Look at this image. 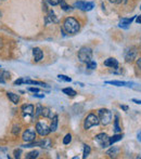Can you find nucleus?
Returning a JSON list of instances; mask_svg holds the SVG:
<instances>
[{
	"mask_svg": "<svg viewBox=\"0 0 141 159\" xmlns=\"http://www.w3.org/2000/svg\"><path fill=\"white\" fill-rule=\"evenodd\" d=\"M63 27H64L65 32L67 34H72L75 35L79 32L80 29V24L78 23L77 20H75L74 17H66L63 23Z\"/></svg>",
	"mask_w": 141,
	"mask_h": 159,
	"instance_id": "obj_1",
	"label": "nucleus"
},
{
	"mask_svg": "<svg viewBox=\"0 0 141 159\" xmlns=\"http://www.w3.org/2000/svg\"><path fill=\"white\" fill-rule=\"evenodd\" d=\"M92 59V50L88 47H83L78 51V60L81 63H88Z\"/></svg>",
	"mask_w": 141,
	"mask_h": 159,
	"instance_id": "obj_2",
	"label": "nucleus"
},
{
	"mask_svg": "<svg viewBox=\"0 0 141 159\" xmlns=\"http://www.w3.org/2000/svg\"><path fill=\"white\" fill-rule=\"evenodd\" d=\"M99 114V120L103 126H108V124H111L112 121V112L106 109V108H101L98 112Z\"/></svg>",
	"mask_w": 141,
	"mask_h": 159,
	"instance_id": "obj_3",
	"label": "nucleus"
},
{
	"mask_svg": "<svg viewBox=\"0 0 141 159\" xmlns=\"http://www.w3.org/2000/svg\"><path fill=\"white\" fill-rule=\"evenodd\" d=\"M99 124H100L99 117H98L96 114L91 113V114H89V115L86 117V119H85V121H84V129L88 130V129H90L91 127L98 126Z\"/></svg>",
	"mask_w": 141,
	"mask_h": 159,
	"instance_id": "obj_4",
	"label": "nucleus"
},
{
	"mask_svg": "<svg viewBox=\"0 0 141 159\" xmlns=\"http://www.w3.org/2000/svg\"><path fill=\"white\" fill-rule=\"evenodd\" d=\"M96 142L103 148L108 147L110 146V136L105 133H100V134L96 135Z\"/></svg>",
	"mask_w": 141,
	"mask_h": 159,
	"instance_id": "obj_5",
	"label": "nucleus"
},
{
	"mask_svg": "<svg viewBox=\"0 0 141 159\" xmlns=\"http://www.w3.org/2000/svg\"><path fill=\"white\" fill-rule=\"evenodd\" d=\"M36 132L40 135V136H46V135H48L51 131H50V128H49L45 122L39 121L36 124Z\"/></svg>",
	"mask_w": 141,
	"mask_h": 159,
	"instance_id": "obj_6",
	"label": "nucleus"
},
{
	"mask_svg": "<svg viewBox=\"0 0 141 159\" xmlns=\"http://www.w3.org/2000/svg\"><path fill=\"white\" fill-rule=\"evenodd\" d=\"M74 8L80 9L83 11H91L95 8V3L93 2H87V1H76L74 3Z\"/></svg>",
	"mask_w": 141,
	"mask_h": 159,
	"instance_id": "obj_7",
	"label": "nucleus"
},
{
	"mask_svg": "<svg viewBox=\"0 0 141 159\" xmlns=\"http://www.w3.org/2000/svg\"><path fill=\"white\" fill-rule=\"evenodd\" d=\"M22 138L25 142L27 143H30V142H34L36 138V131L34 129H27L26 131H24L23 135H22Z\"/></svg>",
	"mask_w": 141,
	"mask_h": 159,
	"instance_id": "obj_8",
	"label": "nucleus"
},
{
	"mask_svg": "<svg viewBox=\"0 0 141 159\" xmlns=\"http://www.w3.org/2000/svg\"><path fill=\"white\" fill-rule=\"evenodd\" d=\"M137 54H138V51L136 48H130V50H128L126 52V55H125V60L127 63H131L133 62L137 57Z\"/></svg>",
	"mask_w": 141,
	"mask_h": 159,
	"instance_id": "obj_9",
	"label": "nucleus"
},
{
	"mask_svg": "<svg viewBox=\"0 0 141 159\" xmlns=\"http://www.w3.org/2000/svg\"><path fill=\"white\" fill-rule=\"evenodd\" d=\"M33 55H34L35 62H40L43 57V52L40 48H34L33 49Z\"/></svg>",
	"mask_w": 141,
	"mask_h": 159,
	"instance_id": "obj_10",
	"label": "nucleus"
},
{
	"mask_svg": "<svg viewBox=\"0 0 141 159\" xmlns=\"http://www.w3.org/2000/svg\"><path fill=\"white\" fill-rule=\"evenodd\" d=\"M103 64L108 66V67H111V68H118V62H117L116 59H114V57H110V59L105 60Z\"/></svg>",
	"mask_w": 141,
	"mask_h": 159,
	"instance_id": "obj_11",
	"label": "nucleus"
},
{
	"mask_svg": "<svg viewBox=\"0 0 141 159\" xmlns=\"http://www.w3.org/2000/svg\"><path fill=\"white\" fill-rule=\"evenodd\" d=\"M106 84H113L116 87H133V82H125V81H119V80H112V81H106Z\"/></svg>",
	"mask_w": 141,
	"mask_h": 159,
	"instance_id": "obj_12",
	"label": "nucleus"
},
{
	"mask_svg": "<svg viewBox=\"0 0 141 159\" xmlns=\"http://www.w3.org/2000/svg\"><path fill=\"white\" fill-rule=\"evenodd\" d=\"M133 20H135V16H133V17H130V19H122L121 21H119V27L127 28V27L133 23Z\"/></svg>",
	"mask_w": 141,
	"mask_h": 159,
	"instance_id": "obj_13",
	"label": "nucleus"
},
{
	"mask_svg": "<svg viewBox=\"0 0 141 159\" xmlns=\"http://www.w3.org/2000/svg\"><path fill=\"white\" fill-rule=\"evenodd\" d=\"M22 112H23L24 115H33V113H34V105H32V104L24 105L22 107Z\"/></svg>",
	"mask_w": 141,
	"mask_h": 159,
	"instance_id": "obj_14",
	"label": "nucleus"
},
{
	"mask_svg": "<svg viewBox=\"0 0 141 159\" xmlns=\"http://www.w3.org/2000/svg\"><path fill=\"white\" fill-rule=\"evenodd\" d=\"M7 95H8L9 100H10L12 103H14V104H17V103L20 102V96L17 94H15V93H12V92H8V93H7Z\"/></svg>",
	"mask_w": 141,
	"mask_h": 159,
	"instance_id": "obj_15",
	"label": "nucleus"
},
{
	"mask_svg": "<svg viewBox=\"0 0 141 159\" xmlns=\"http://www.w3.org/2000/svg\"><path fill=\"white\" fill-rule=\"evenodd\" d=\"M41 115H42L43 117H46V118H51V119L53 118V116H54L53 113H52V111L49 107H43Z\"/></svg>",
	"mask_w": 141,
	"mask_h": 159,
	"instance_id": "obj_16",
	"label": "nucleus"
},
{
	"mask_svg": "<svg viewBox=\"0 0 141 159\" xmlns=\"http://www.w3.org/2000/svg\"><path fill=\"white\" fill-rule=\"evenodd\" d=\"M49 22H53V23H58V22H59L57 19V16L54 15V13L52 11H50L49 15L46 16V24H49Z\"/></svg>",
	"mask_w": 141,
	"mask_h": 159,
	"instance_id": "obj_17",
	"label": "nucleus"
},
{
	"mask_svg": "<svg viewBox=\"0 0 141 159\" xmlns=\"http://www.w3.org/2000/svg\"><path fill=\"white\" fill-rule=\"evenodd\" d=\"M49 128H50V131H51V132H54V131L58 129V116H53L51 124H50V127Z\"/></svg>",
	"mask_w": 141,
	"mask_h": 159,
	"instance_id": "obj_18",
	"label": "nucleus"
},
{
	"mask_svg": "<svg viewBox=\"0 0 141 159\" xmlns=\"http://www.w3.org/2000/svg\"><path fill=\"white\" fill-rule=\"evenodd\" d=\"M24 84H36V86H41V87H48L46 84H43V82H41V81L28 80V79H24Z\"/></svg>",
	"mask_w": 141,
	"mask_h": 159,
	"instance_id": "obj_19",
	"label": "nucleus"
},
{
	"mask_svg": "<svg viewBox=\"0 0 141 159\" xmlns=\"http://www.w3.org/2000/svg\"><path fill=\"white\" fill-rule=\"evenodd\" d=\"M118 151H119L118 147H115V146H113V147H111V148L106 151V155H108L110 157H114L115 155H117V153H118Z\"/></svg>",
	"mask_w": 141,
	"mask_h": 159,
	"instance_id": "obj_20",
	"label": "nucleus"
},
{
	"mask_svg": "<svg viewBox=\"0 0 141 159\" xmlns=\"http://www.w3.org/2000/svg\"><path fill=\"white\" fill-rule=\"evenodd\" d=\"M62 91L64 94L68 95V96H75V95L77 94L75 90H73L72 88H65V89H63Z\"/></svg>",
	"mask_w": 141,
	"mask_h": 159,
	"instance_id": "obj_21",
	"label": "nucleus"
},
{
	"mask_svg": "<svg viewBox=\"0 0 141 159\" xmlns=\"http://www.w3.org/2000/svg\"><path fill=\"white\" fill-rule=\"evenodd\" d=\"M122 139H123V134H115V135H113L112 138H110V145L114 144L115 142H117V141H121Z\"/></svg>",
	"mask_w": 141,
	"mask_h": 159,
	"instance_id": "obj_22",
	"label": "nucleus"
},
{
	"mask_svg": "<svg viewBox=\"0 0 141 159\" xmlns=\"http://www.w3.org/2000/svg\"><path fill=\"white\" fill-rule=\"evenodd\" d=\"M60 5H61V8H62V10L66 11V12H70V11L73 10V9H72V7H70V5H68L67 3L65 2L64 0H61V2H60Z\"/></svg>",
	"mask_w": 141,
	"mask_h": 159,
	"instance_id": "obj_23",
	"label": "nucleus"
},
{
	"mask_svg": "<svg viewBox=\"0 0 141 159\" xmlns=\"http://www.w3.org/2000/svg\"><path fill=\"white\" fill-rule=\"evenodd\" d=\"M114 130H115V132L118 133L122 131V128L119 127V120H118V116L115 117V120H114Z\"/></svg>",
	"mask_w": 141,
	"mask_h": 159,
	"instance_id": "obj_24",
	"label": "nucleus"
},
{
	"mask_svg": "<svg viewBox=\"0 0 141 159\" xmlns=\"http://www.w3.org/2000/svg\"><path fill=\"white\" fill-rule=\"evenodd\" d=\"M38 155H39V151H30V153H28V154H26V156H25V158L26 159H33V158H37Z\"/></svg>",
	"mask_w": 141,
	"mask_h": 159,
	"instance_id": "obj_25",
	"label": "nucleus"
},
{
	"mask_svg": "<svg viewBox=\"0 0 141 159\" xmlns=\"http://www.w3.org/2000/svg\"><path fill=\"white\" fill-rule=\"evenodd\" d=\"M90 151H91L90 146L89 145H85L84 146V154H83V158H87V157L89 156Z\"/></svg>",
	"mask_w": 141,
	"mask_h": 159,
	"instance_id": "obj_26",
	"label": "nucleus"
},
{
	"mask_svg": "<svg viewBox=\"0 0 141 159\" xmlns=\"http://www.w3.org/2000/svg\"><path fill=\"white\" fill-rule=\"evenodd\" d=\"M42 106H41V104H37V108H36V113H35V117L37 118V117H39L41 115V113H42Z\"/></svg>",
	"mask_w": 141,
	"mask_h": 159,
	"instance_id": "obj_27",
	"label": "nucleus"
},
{
	"mask_svg": "<svg viewBox=\"0 0 141 159\" xmlns=\"http://www.w3.org/2000/svg\"><path fill=\"white\" fill-rule=\"evenodd\" d=\"M70 141H72V135H70V134H66L64 136V139H63V144L67 145V144L70 143Z\"/></svg>",
	"mask_w": 141,
	"mask_h": 159,
	"instance_id": "obj_28",
	"label": "nucleus"
},
{
	"mask_svg": "<svg viewBox=\"0 0 141 159\" xmlns=\"http://www.w3.org/2000/svg\"><path fill=\"white\" fill-rule=\"evenodd\" d=\"M87 68H89V69H96L97 68V63L93 62V61H90V62L87 63Z\"/></svg>",
	"mask_w": 141,
	"mask_h": 159,
	"instance_id": "obj_29",
	"label": "nucleus"
},
{
	"mask_svg": "<svg viewBox=\"0 0 141 159\" xmlns=\"http://www.w3.org/2000/svg\"><path fill=\"white\" fill-rule=\"evenodd\" d=\"M58 78H59L60 80L66 81V82H70V81H72V79H70V77H67V76H65V75H59L58 76Z\"/></svg>",
	"mask_w": 141,
	"mask_h": 159,
	"instance_id": "obj_30",
	"label": "nucleus"
},
{
	"mask_svg": "<svg viewBox=\"0 0 141 159\" xmlns=\"http://www.w3.org/2000/svg\"><path fill=\"white\" fill-rule=\"evenodd\" d=\"M46 1L50 5H60V2H61V0H46Z\"/></svg>",
	"mask_w": 141,
	"mask_h": 159,
	"instance_id": "obj_31",
	"label": "nucleus"
},
{
	"mask_svg": "<svg viewBox=\"0 0 141 159\" xmlns=\"http://www.w3.org/2000/svg\"><path fill=\"white\" fill-rule=\"evenodd\" d=\"M20 130H21V127H20V126H14L13 127V129H12V133H13L14 135H16L17 134V133L20 132Z\"/></svg>",
	"mask_w": 141,
	"mask_h": 159,
	"instance_id": "obj_32",
	"label": "nucleus"
},
{
	"mask_svg": "<svg viewBox=\"0 0 141 159\" xmlns=\"http://www.w3.org/2000/svg\"><path fill=\"white\" fill-rule=\"evenodd\" d=\"M111 3H114V5H121L123 2H126L127 0H108Z\"/></svg>",
	"mask_w": 141,
	"mask_h": 159,
	"instance_id": "obj_33",
	"label": "nucleus"
},
{
	"mask_svg": "<svg viewBox=\"0 0 141 159\" xmlns=\"http://www.w3.org/2000/svg\"><path fill=\"white\" fill-rule=\"evenodd\" d=\"M136 65H137V67H138V69L141 72V57H139L137 61H136Z\"/></svg>",
	"mask_w": 141,
	"mask_h": 159,
	"instance_id": "obj_34",
	"label": "nucleus"
},
{
	"mask_svg": "<svg viewBox=\"0 0 141 159\" xmlns=\"http://www.w3.org/2000/svg\"><path fill=\"white\" fill-rule=\"evenodd\" d=\"M24 84V79L23 78L17 79V80L14 81V84H15V86H19V84Z\"/></svg>",
	"mask_w": 141,
	"mask_h": 159,
	"instance_id": "obj_35",
	"label": "nucleus"
},
{
	"mask_svg": "<svg viewBox=\"0 0 141 159\" xmlns=\"http://www.w3.org/2000/svg\"><path fill=\"white\" fill-rule=\"evenodd\" d=\"M20 155H21V149L14 151V157H15V158H20Z\"/></svg>",
	"mask_w": 141,
	"mask_h": 159,
	"instance_id": "obj_36",
	"label": "nucleus"
},
{
	"mask_svg": "<svg viewBox=\"0 0 141 159\" xmlns=\"http://www.w3.org/2000/svg\"><path fill=\"white\" fill-rule=\"evenodd\" d=\"M30 92H33V93H38V92H39V89H38V88H30Z\"/></svg>",
	"mask_w": 141,
	"mask_h": 159,
	"instance_id": "obj_37",
	"label": "nucleus"
},
{
	"mask_svg": "<svg viewBox=\"0 0 141 159\" xmlns=\"http://www.w3.org/2000/svg\"><path fill=\"white\" fill-rule=\"evenodd\" d=\"M136 23H138V24H141V15L136 16Z\"/></svg>",
	"mask_w": 141,
	"mask_h": 159,
	"instance_id": "obj_38",
	"label": "nucleus"
},
{
	"mask_svg": "<svg viewBox=\"0 0 141 159\" xmlns=\"http://www.w3.org/2000/svg\"><path fill=\"white\" fill-rule=\"evenodd\" d=\"M121 108H122V109H124L125 112L128 111V106L127 105H121Z\"/></svg>",
	"mask_w": 141,
	"mask_h": 159,
	"instance_id": "obj_39",
	"label": "nucleus"
},
{
	"mask_svg": "<svg viewBox=\"0 0 141 159\" xmlns=\"http://www.w3.org/2000/svg\"><path fill=\"white\" fill-rule=\"evenodd\" d=\"M133 102L136 103V104H140L141 105V100H136V99H133Z\"/></svg>",
	"mask_w": 141,
	"mask_h": 159,
	"instance_id": "obj_40",
	"label": "nucleus"
},
{
	"mask_svg": "<svg viewBox=\"0 0 141 159\" xmlns=\"http://www.w3.org/2000/svg\"><path fill=\"white\" fill-rule=\"evenodd\" d=\"M34 96L39 97V99H43V97H45V95H43V94H34Z\"/></svg>",
	"mask_w": 141,
	"mask_h": 159,
	"instance_id": "obj_41",
	"label": "nucleus"
},
{
	"mask_svg": "<svg viewBox=\"0 0 141 159\" xmlns=\"http://www.w3.org/2000/svg\"><path fill=\"white\" fill-rule=\"evenodd\" d=\"M5 78H3L2 76L0 75V84H5Z\"/></svg>",
	"mask_w": 141,
	"mask_h": 159,
	"instance_id": "obj_42",
	"label": "nucleus"
},
{
	"mask_svg": "<svg viewBox=\"0 0 141 159\" xmlns=\"http://www.w3.org/2000/svg\"><path fill=\"white\" fill-rule=\"evenodd\" d=\"M137 139H138L139 142H141V131L138 133V135H137Z\"/></svg>",
	"mask_w": 141,
	"mask_h": 159,
	"instance_id": "obj_43",
	"label": "nucleus"
},
{
	"mask_svg": "<svg viewBox=\"0 0 141 159\" xmlns=\"http://www.w3.org/2000/svg\"><path fill=\"white\" fill-rule=\"evenodd\" d=\"M0 1H5V0H0Z\"/></svg>",
	"mask_w": 141,
	"mask_h": 159,
	"instance_id": "obj_44",
	"label": "nucleus"
},
{
	"mask_svg": "<svg viewBox=\"0 0 141 159\" xmlns=\"http://www.w3.org/2000/svg\"><path fill=\"white\" fill-rule=\"evenodd\" d=\"M140 9H141V5H140Z\"/></svg>",
	"mask_w": 141,
	"mask_h": 159,
	"instance_id": "obj_45",
	"label": "nucleus"
}]
</instances>
